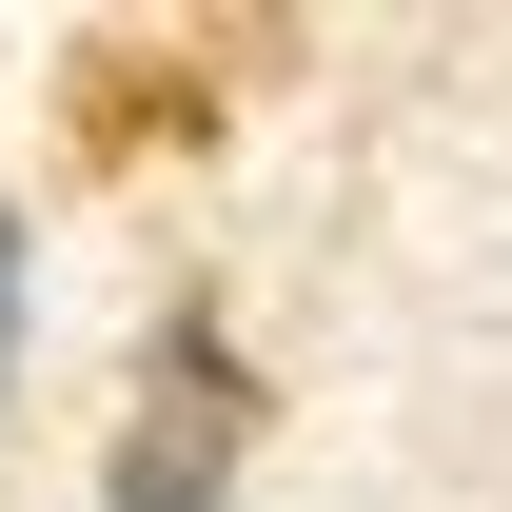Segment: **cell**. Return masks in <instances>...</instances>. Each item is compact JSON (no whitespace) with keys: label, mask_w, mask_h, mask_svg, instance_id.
Here are the masks:
<instances>
[{"label":"cell","mask_w":512,"mask_h":512,"mask_svg":"<svg viewBox=\"0 0 512 512\" xmlns=\"http://www.w3.org/2000/svg\"><path fill=\"white\" fill-rule=\"evenodd\" d=\"M237 473H256V355L217 316H158L138 394H119V453H99V512H237Z\"/></svg>","instance_id":"6da1fadb"},{"label":"cell","mask_w":512,"mask_h":512,"mask_svg":"<svg viewBox=\"0 0 512 512\" xmlns=\"http://www.w3.org/2000/svg\"><path fill=\"white\" fill-rule=\"evenodd\" d=\"M0 355H20V217H0Z\"/></svg>","instance_id":"7a4b0ae2"}]
</instances>
